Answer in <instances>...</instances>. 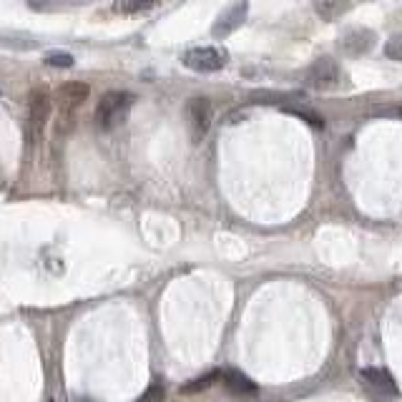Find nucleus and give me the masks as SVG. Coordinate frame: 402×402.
I'll list each match as a JSON object with an SVG mask.
<instances>
[{
  "label": "nucleus",
  "mask_w": 402,
  "mask_h": 402,
  "mask_svg": "<svg viewBox=\"0 0 402 402\" xmlns=\"http://www.w3.org/2000/svg\"><path fill=\"white\" fill-rule=\"evenodd\" d=\"M133 100H136V96L128 94V91H108V94H103L98 106H96V126H98L100 131L119 128L128 119Z\"/></svg>",
  "instance_id": "nucleus-1"
},
{
  "label": "nucleus",
  "mask_w": 402,
  "mask_h": 402,
  "mask_svg": "<svg viewBox=\"0 0 402 402\" xmlns=\"http://www.w3.org/2000/svg\"><path fill=\"white\" fill-rule=\"evenodd\" d=\"M229 61V53L224 48H216V45H201V48H188L184 53L181 63L188 70H196V73H216L221 70Z\"/></svg>",
  "instance_id": "nucleus-2"
},
{
  "label": "nucleus",
  "mask_w": 402,
  "mask_h": 402,
  "mask_svg": "<svg viewBox=\"0 0 402 402\" xmlns=\"http://www.w3.org/2000/svg\"><path fill=\"white\" fill-rule=\"evenodd\" d=\"M50 108H53L50 96L45 94L43 88H33L31 98H28V126H25L31 144H36L38 138L43 136V128L50 119Z\"/></svg>",
  "instance_id": "nucleus-3"
},
{
  "label": "nucleus",
  "mask_w": 402,
  "mask_h": 402,
  "mask_svg": "<svg viewBox=\"0 0 402 402\" xmlns=\"http://www.w3.org/2000/svg\"><path fill=\"white\" fill-rule=\"evenodd\" d=\"M304 81H307V86L317 88V91H332V88H337L339 81H342V70H339L334 58L322 56L307 68Z\"/></svg>",
  "instance_id": "nucleus-4"
},
{
  "label": "nucleus",
  "mask_w": 402,
  "mask_h": 402,
  "mask_svg": "<svg viewBox=\"0 0 402 402\" xmlns=\"http://www.w3.org/2000/svg\"><path fill=\"white\" fill-rule=\"evenodd\" d=\"M211 116L214 111L209 98H191L186 103V124L194 144H199L201 138L209 133V128H211Z\"/></svg>",
  "instance_id": "nucleus-5"
},
{
  "label": "nucleus",
  "mask_w": 402,
  "mask_h": 402,
  "mask_svg": "<svg viewBox=\"0 0 402 402\" xmlns=\"http://www.w3.org/2000/svg\"><path fill=\"white\" fill-rule=\"evenodd\" d=\"M246 13H249V3H246V0H237L234 6H229L219 18H216V23L211 25V36L216 38V40L229 38L234 31H239V28L244 25Z\"/></svg>",
  "instance_id": "nucleus-6"
},
{
  "label": "nucleus",
  "mask_w": 402,
  "mask_h": 402,
  "mask_svg": "<svg viewBox=\"0 0 402 402\" xmlns=\"http://www.w3.org/2000/svg\"><path fill=\"white\" fill-rule=\"evenodd\" d=\"M377 36L370 28H362V25H355V28H347L339 38V48L345 50L347 56H364L375 48Z\"/></svg>",
  "instance_id": "nucleus-7"
},
{
  "label": "nucleus",
  "mask_w": 402,
  "mask_h": 402,
  "mask_svg": "<svg viewBox=\"0 0 402 402\" xmlns=\"http://www.w3.org/2000/svg\"><path fill=\"white\" fill-rule=\"evenodd\" d=\"M88 91H91V88L81 81L63 83V86L56 91V100H58V108H61V116H73L75 108H81L83 100L88 98Z\"/></svg>",
  "instance_id": "nucleus-8"
},
{
  "label": "nucleus",
  "mask_w": 402,
  "mask_h": 402,
  "mask_svg": "<svg viewBox=\"0 0 402 402\" xmlns=\"http://www.w3.org/2000/svg\"><path fill=\"white\" fill-rule=\"evenodd\" d=\"M219 380H224L226 389H229L234 397H239V400H257V397H259L257 382H254V380H249L244 372L224 370V372H219Z\"/></svg>",
  "instance_id": "nucleus-9"
},
{
  "label": "nucleus",
  "mask_w": 402,
  "mask_h": 402,
  "mask_svg": "<svg viewBox=\"0 0 402 402\" xmlns=\"http://www.w3.org/2000/svg\"><path fill=\"white\" fill-rule=\"evenodd\" d=\"M359 377H362L370 387L380 389V392H385V395L397 397V392H400V389H397L395 377H392V372L385 370V367H364V370H359Z\"/></svg>",
  "instance_id": "nucleus-10"
},
{
  "label": "nucleus",
  "mask_w": 402,
  "mask_h": 402,
  "mask_svg": "<svg viewBox=\"0 0 402 402\" xmlns=\"http://www.w3.org/2000/svg\"><path fill=\"white\" fill-rule=\"evenodd\" d=\"M94 0H28V8L36 13H56V10H70V8L88 6Z\"/></svg>",
  "instance_id": "nucleus-11"
},
{
  "label": "nucleus",
  "mask_w": 402,
  "mask_h": 402,
  "mask_svg": "<svg viewBox=\"0 0 402 402\" xmlns=\"http://www.w3.org/2000/svg\"><path fill=\"white\" fill-rule=\"evenodd\" d=\"M312 6L322 20H334L347 10L350 0H312Z\"/></svg>",
  "instance_id": "nucleus-12"
},
{
  "label": "nucleus",
  "mask_w": 402,
  "mask_h": 402,
  "mask_svg": "<svg viewBox=\"0 0 402 402\" xmlns=\"http://www.w3.org/2000/svg\"><path fill=\"white\" fill-rule=\"evenodd\" d=\"M156 6V0H116V10L133 15V13H146Z\"/></svg>",
  "instance_id": "nucleus-13"
},
{
  "label": "nucleus",
  "mask_w": 402,
  "mask_h": 402,
  "mask_svg": "<svg viewBox=\"0 0 402 402\" xmlns=\"http://www.w3.org/2000/svg\"><path fill=\"white\" fill-rule=\"evenodd\" d=\"M216 380H219V372H209V375H204V377H199V380H191L188 385H184L181 392H184V395H194V392L207 389L209 385H214Z\"/></svg>",
  "instance_id": "nucleus-14"
},
{
  "label": "nucleus",
  "mask_w": 402,
  "mask_h": 402,
  "mask_svg": "<svg viewBox=\"0 0 402 402\" xmlns=\"http://www.w3.org/2000/svg\"><path fill=\"white\" fill-rule=\"evenodd\" d=\"M163 400H166V387L161 382H154L146 387V392L136 402H163Z\"/></svg>",
  "instance_id": "nucleus-15"
},
{
  "label": "nucleus",
  "mask_w": 402,
  "mask_h": 402,
  "mask_svg": "<svg viewBox=\"0 0 402 402\" xmlns=\"http://www.w3.org/2000/svg\"><path fill=\"white\" fill-rule=\"evenodd\" d=\"M45 66H53V68H70L73 66V56L70 53H48L45 56Z\"/></svg>",
  "instance_id": "nucleus-16"
},
{
  "label": "nucleus",
  "mask_w": 402,
  "mask_h": 402,
  "mask_svg": "<svg viewBox=\"0 0 402 402\" xmlns=\"http://www.w3.org/2000/svg\"><path fill=\"white\" fill-rule=\"evenodd\" d=\"M284 111L292 113V116H297V119H302V121H307V124H312L314 128H322V126H325V119L312 111H302V108H284Z\"/></svg>",
  "instance_id": "nucleus-17"
},
{
  "label": "nucleus",
  "mask_w": 402,
  "mask_h": 402,
  "mask_svg": "<svg viewBox=\"0 0 402 402\" xmlns=\"http://www.w3.org/2000/svg\"><path fill=\"white\" fill-rule=\"evenodd\" d=\"M385 53H387L389 61H402V38L400 36L389 38V43H387V48H385Z\"/></svg>",
  "instance_id": "nucleus-18"
}]
</instances>
